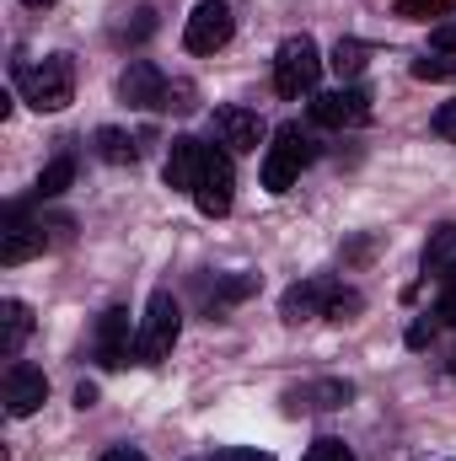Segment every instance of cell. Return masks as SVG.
Listing matches in <instances>:
<instances>
[{
	"label": "cell",
	"instance_id": "cell-1",
	"mask_svg": "<svg viewBox=\"0 0 456 461\" xmlns=\"http://www.w3.org/2000/svg\"><path fill=\"white\" fill-rule=\"evenodd\" d=\"M16 86L38 113H59L76 97V59L70 54H43L38 65H16Z\"/></svg>",
	"mask_w": 456,
	"mask_h": 461
},
{
	"label": "cell",
	"instance_id": "cell-2",
	"mask_svg": "<svg viewBox=\"0 0 456 461\" xmlns=\"http://www.w3.org/2000/svg\"><path fill=\"white\" fill-rule=\"evenodd\" d=\"M317 81H323V54H317V43H312L306 32L285 38L279 54H274V92H279L285 103H301V97L317 92Z\"/></svg>",
	"mask_w": 456,
	"mask_h": 461
},
{
	"label": "cell",
	"instance_id": "cell-3",
	"mask_svg": "<svg viewBox=\"0 0 456 461\" xmlns=\"http://www.w3.org/2000/svg\"><path fill=\"white\" fill-rule=\"evenodd\" d=\"M306 161H312V140L301 134V123H279L269 150H263V188L269 194H290Z\"/></svg>",
	"mask_w": 456,
	"mask_h": 461
},
{
	"label": "cell",
	"instance_id": "cell-4",
	"mask_svg": "<svg viewBox=\"0 0 456 461\" xmlns=\"http://www.w3.org/2000/svg\"><path fill=\"white\" fill-rule=\"evenodd\" d=\"M178 333H183V312H178V301L167 290H156L150 306H145V322L134 333V359L140 365H161L172 354V344H178Z\"/></svg>",
	"mask_w": 456,
	"mask_h": 461
},
{
	"label": "cell",
	"instance_id": "cell-5",
	"mask_svg": "<svg viewBox=\"0 0 456 461\" xmlns=\"http://www.w3.org/2000/svg\"><path fill=\"white\" fill-rule=\"evenodd\" d=\"M194 204H199V215H210V221L231 215V204H236V167H231V150L205 145V167H199V183H194Z\"/></svg>",
	"mask_w": 456,
	"mask_h": 461
},
{
	"label": "cell",
	"instance_id": "cell-6",
	"mask_svg": "<svg viewBox=\"0 0 456 461\" xmlns=\"http://www.w3.org/2000/svg\"><path fill=\"white\" fill-rule=\"evenodd\" d=\"M231 32H236V16H231L226 0H199L188 27H183V49L188 54H215V49L231 43Z\"/></svg>",
	"mask_w": 456,
	"mask_h": 461
},
{
	"label": "cell",
	"instance_id": "cell-7",
	"mask_svg": "<svg viewBox=\"0 0 456 461\" xmlns=\"http://www.w3.org/2000/svg\"><path fill=\"white\" fill-rule=\"evenodd\" d=\"M312 123H323V129H360V123H370V92L365 86H339V92L312 97Z\"/></svg>",
	"mask_w": 456,
	"mask_h": 461
},
{
	"label": "cell",
	"instance_id": "cell-8",
	"mask_svg": "<svg viewBox=\"0 0 456 461\" xmlns=\"http://www.w3.org/2000/svg\"><path fill=\"white\" fill-rule=\"evenodd\" d=\"M343 285L339 279H301V285H290L285 290V301H279V317L296 328V322H312V317H328V306H333V295H339Z\"/></svg>",
	"mask_w": 456,
	"mask_h": 461
},
{
	"label": "cell",
	"instance_id": "cell-9",
	"mask_svg": "<svg viewBox=\"0 0 456 461\" xmlns=\"http://www.w3.org/2000/svg\"><path fill=\"white\" fill-rule=\"evenodd\" d=\"M167 76L150 65V59H129L123 65V76H118V97L129 103V108H167Z\"/></svg>",
	"mask_w": 456,
	"mask_h": 461
},
{
	"label": "cell",
	"instance_id": "cell-10",
	"mask_svg": "<svg viewBox=\"0 0 456 461\" xmlns=\"http://www.w3.org/2000/svg\"><path fill=\"white\" fill-rule=\"evenodd\" d=\"M0 397H5V413H11V419H27V413H38V408L49 402V375H43L38 365H11Z\"/></svg>",
	"mask_w": 456,
	"mask_h": 461
},
{
	"label": "cell",
	"instance_id": "cell-11",
	"mask_svg": "<svg viewBox=\"0 0 456 461\" xmlns=\"http://www.w3.org/2000/svg\"><path fill=\"white\" fill-rule=\"evenodd\" d=\"M43 226H32L27 215H22V204H11L5 210V230H0V263L5 268H16V263H27V258H38L43 252Z\"/></svg>",
	"mask_w": 456,
	"mask_h": 461
},
{
	"label": "cell",
	"instance_id": "cell-12",
	"mask_svg": "<svg viewBox=\"0 0 456 461\" xmlns=\"http://www.w3.org/2000/svg\"><path fill=\"white\" fill-rule=\"evenodd\" d=\"M215 140H221V150H258L263 145V118L252 113V108H215Z\"/></svg>",
	"mask_w": 456,
	"mask_h": 461
},
{
	"label": "cell",
	"instance_id": "cell-13",
	"mask_svg": "<svg viewBox=\"0 0 456 461\" xmlns=\"http://www.w3.org/2000/svg\"><path fill=\"white\" fill-rule=\"evenodd\" d=\"M199 167H205V145H199L194 134H178V140L167 145L161 177H167V188H183V194H194V183H199Z\"/></svg>",
	"mask_w": 456,
	"mask_h": 461
},
{
	"label": "cell",
	"instance_id": "cell-14",
	"mask_svg": "<svg viewBox=\"0 0 456 461\" xmlns=\"http://www.w3.org/2000/svg\"><path fill=\"white\" fill-rule=\"evenodd\" d=\"M349 397H354L349 381H312V386H290V392H285V408H290V413H333Z\"/></svg>",
	"mask_w": 456,
	"mask_h": 461
},
{
	"label": "cell",
	"instance_id": "cell-15",
	"mask_svg": "<svg viewBox=\"0 0 456 461\" xmlns=\"http://www.w3.org/2000/svg\"><path fill=\"white\" fill-rule=\"evenodd\" d=\"M129 354H134L129 312H123V306H114V312H103V322H97V359H103L108 370H118V365H123Z\"/></svg>",
	"mask_w": 456,
	"mask_h": 461
},
{
	"label": "cell",
	"instance_id": "cell-16",
	"mask_svg": "<svg viewBox=\"0 0 456 461\" xmlns=\"http://www.w3.org/2000/svg\"><path fill=\"white\" fill-rule=\"evenodd\" d=\"M27 333H32V312H27L22 301H5V306H0V354L16 359L22 344H27Z\"/></svg>",
	"mask_w": 456,
	"mask_h": 461
},
{
	"label": "cell",
	"instance_id": "cell-17",
	"mask_svg": "<svg viewBox=\"0 0 456 461\" xmlns=\"http://www.w3.org/2000/svg\"><path fill=\"white\" fill-rule=\"evenodd\" d=\"M451 258H456V221H441L430 230V241H424V274L451 268Z\"/></svg>",
	"mask_w": 456,
	"mask_h": 461
},
{
	"label": "cell",
	"instance_id": "cell-18",
	"mask_svg": "<svg viewBox=\"0 0 456 461\" xmlns=\"http://www.w3.org/2000/svg\"><path fill=\"white\" fill-rule=\"evenodd\" d=\"M365 59H370V49H365L360 38H339V43H333V59H328V65H333V76H339V81H354V76L365 70Z\"/></svg>",
	"mask_w": 456,
	"mask_h": 461
},
{
	"label": "cell",
	"instance_id": "cell-19",
	"mask_svg": "<svg viewBox=\"0 0 456 461\" xmlns=\"http://www.w3.org/2000/svg\"><path fill=\"white\" fill-rule=\"evenodd\" d=\"M247 295H258V274H231V279H221V285H215V295H210V312L221 317L226 306L247 301Z\"/></svg>",
	"mask_w": 456,
	"mask_h": 461
},
{
	"label": "cell",
	"instance_id": "cell-20",
	"mask_svg": "<svg viewBox=\"0 0 456 461\" xmlns=\"http://www.w3.org/2000/svg\"><path fill=\"white\" fill-rule=\"evenodd\" d=\"M70 183H76V156H54L38 177V199H59Z\"/></svg>",
	"mask_w": 456,
	"mask_h": 461
},
{
	"label": "cell",
	"instance_id": "cell-21",
	"mask_svg": "<svg viewBox=\"0 0 456 461\" xmlns=\"http://www.w3.org/2000/svg\"><path fill=\"white\" fill-rule=\"evenodd\" d=\"M92 145H97V156H103V161H114V167H129V161L140 156V145H134L123 129H97V140H92Z\"/></svg>",
	"mask_w": 456,
	"mask_h": 461
},
{
	"label": "cell",
	"instance_id": "cell-22",
	"mask_svg": "<svg viewBox=\"0 0 456 461\" xmlns=\"http://www.w3.org/2000/svg\"><path fill=\"white\" fill-rule=\"evenodd\" d=\"M360 312H365V295H360V290H339L333 306H328V322H354Z\"/></svg>",
	"mask_w": 456,
	"mask_h": 461
},
{
	"label": "cell",
	"instance_id": "cell-23",
	"mask_svg": "<svg viewBox=\"0 0 456 461\" xmlns=\"http://www.w3.org/2000/svg\"><path fill=\"white\" fill-rule=\"evenodd\" d=\"M446 11H451V0H397V16H408V22H430Z\"/></svg>",
	"mask_w": 456,
	"mask_h": 461
},
{
	"label": "cell",
	"instance_id": "cell-24",
	"mask_svg": "<svg viewBox=\"0 0 456 461\" xmlns=\"http://www.w3.org/2000/svg\"><path fill=\"white\" fill-rule=\"evenodd\" d=\"M301 461H354V451H349L343 440H328V435H323V440H312V446H306V456H301Z\"/></svg>",
	"mask_w": 456,
	"mask_h": 461
},
{
	"label": "cell",
	"instance_id": "cell-25",
	"mask_svg": "<svg viewBox=\"0 0 456 461\" xmlns=\"http://www.w3.org/2000/svg\"><path fill=\"white\" fill-rule=\"evenodd\" d=\"M414 76L419 81H456V59H414Z\"/></svg>",
	"mask_w": 456,
	"mask_h": 461
},
{
	"label": "cell",
	"instance_id": "cell-26",
	"mask_svg": "<svg viewBox=\"0 0 456 461\" xmlns=\"http://www.w3.org/2000/svg\"><path fill=\"white\" fill-rule=\"evenodd\" d=\"M150 32H156V16H150V11H134V22L118 27V43H140V38H150Z\"/></svg>",
	"mask_w": 456,
	"mask_h": 461
},
{
	"label": "cell",
	"instance_id": "cell-27",
	"mask_svg": "<svg viewBox=\"0 0 456 461\" xmlns=\"http://www.w3.org/2000/svg\"><path fill=\"white\" fill-rule=\"evenodd\" d=\"M430 129H435L441 140H451V145H456V97H451V103H441V108H435V118H430Z\"/></svg>",
	"mask_w": 456,
	"mask_h": 461
},
{
	"label": "cell",
	"instance_id": "cell-28",
	"mask_svg": "<svg viewBox=\"0 0 456 461\" xmlns=\"http://www.w3.org/2000/svg\"><path fill=\"white\" fill-rule=\"evenodd\" d=\"M210 461H274L269 451H258V446H221Z\"/></svg>",
	"mask_w": 456,
	"mask_h": 461
},
{
	"label": "cell",
	"instance_id": "cell-29",
	"mask_svg": "<svg viewBox=\"0 0 456 461\" xmlns=\"http://www.w3.org/2000/svg\"><path fill=\"white\" fill-rule=\"evenodd\" d=\"M435 328H441V317H424V322H414V328H408V348H424L430 339H435Z\"/></svg>",
	"mask_w": 456,
	"mask_h": 461
},
{
	"label": "cell",
	"instance_id": "cell-30",
	"mask_svg": "<svg viewBox=\"0 0 456 461\" xmlns=\"http://www.w3.org/2000/svg\"><path fill=\"white\" fill-rule=\"evenodd\" d=\"M430 43H435V54H456V22H441L430 32Z\"/></svg>",
	"mask_w": 456,
	"mask_h": 461
},
{
	"label": "cell",
	"instance_id": "cell-31",
	"mask_svg": "<svg viewBox=\"0 0 456 461\" xmlns=\"http://www.w3.org/2000/svg\"><path fill=\"white\" fill-rule=\"evenodd\" d=\"M167 108L188 113V108H194V86H183V81H178V86H167Z\"/></svg>",
	"mask_w": 456,
	"mask_h": 461
},
{
	"label": "cell",
	"instance_id": "cell-32",
	"mask_svg": "<svg viewBox=\"0 0 456 461\" xmlns=\"http://www.w3.org/2000/svg\"><path fill=\"white\" fill-rule=\"evenodd\" d=\"M76 408H97V386H92V381L76 386Z\"/></svg>",
	"mask_w": 456,
	"mask_h": 461
},
{
	"label": "cell",
	"instance_id": "cell-33",
	"mask_svg": "<svg viewBox=\"0 0 456 461\" xmlns=\"http://www.w3.org/2000/svg\"><path fill=\"white\" fill-rule=\"evenodd\" d=\"M97 461H150V456H140V451H129V446H118V451H103Z\"/></svg>",
	"mask_w": 456,
	"mask_h": 461
},
{
	"label": "cell",
	"instance_id": "cell-34",
	"mask_svg": "<svg viewBox=\"0 0 456 461\" xmlns=\"http://www.w3.org/2000/svg\"><path fill=\"white\" fill-rule=\"evenodd\" d=\"M22 5H32V11H38V5H54V0H22Z\"/></svg>",
	"mask_w": 456,
	"mask_h": 461
}]
</instances>
